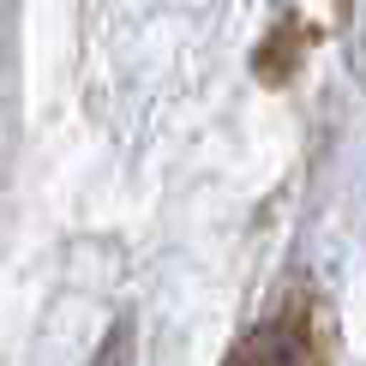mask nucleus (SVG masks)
I'll list each match as a JSON object with an SVG mask.
<instances>
[{"label": "nucleus", "mask_w": 366, "mask_h": 366, "mask_svg": "<svg viewBox=\"0 0 366 366\" xmlns=\"http://www.w3.org/2000/svg\"><path fill=\"white\" fill-rule=\"evenodd\" d=\"M222 366H325V355H318V342H312L307 325L277 318V325H258Z\"/></svg>", "instance_id": "f257e3e1"}]
</instances>
